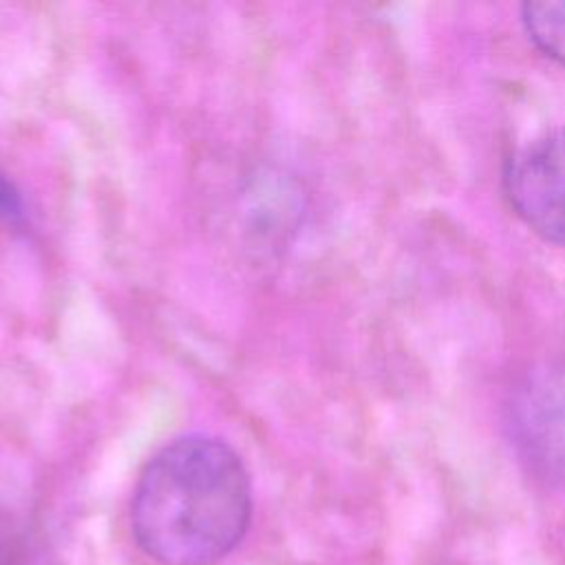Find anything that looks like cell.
<instances>
[{
	"label": "cell",
	"instance_id": "4",
	"mask_svg": "<svg viewBox=\"0 0 565 565\" xmlns=\"http://www.w3.org/2000/svg\"><path fill=\"white\" fill-rule=\"evenodd\" d=\"M521 20L527 38L547 57L565 66V0L525 2Z\"/></svg>",
	"mask_w": 565,
	"mask_h": 565
},
{
	"label": "cell",
	"instance_id": "1",
	"mask_svg": "<svg viewBox=\"0 0 565 565\" xmlns=\"http://www.w3.org/2000/svg\"><path fill=\"white\" fill-rule=\"evenodd\" d=\"M249 519V475L234 448L210 435H185L154 452L130 505L135 541L161 565L225 558Z\"/></svg>",
	"mask_w": 565,
	"mask_h": 565
},
{
	"label": "cell",
	"instance_id": "3",
	"mask_svg": "<svg viewBox=\"0 0 565 565\" xmlns=\"http://www.w3.org/2000/svg\"><path fill=\"white\" fill-rule=\"evenodd\" d=\"M503 192L534 234L565 247V126L534 137L510 154Z\"/></svg>",
	"mask_w": 565,
	"mask_h": 565
},
{
	"label": "cell",
	"instance_id": "5",
	"mask_svg": "<svg viewBox=\"0 0 565 565\" xmlns=\"http://www.w3.org/2000/svg\"><path fill=\"white\" fill-rule=\"evenodd\" d=\"M0 218L13 225L24 218L22 199L2 170H0Z\"/></svg>",
	"mask_w": 565,
	"mask_h": 565
},
{
	"label": "cell",
	"instance_id": "2",
	"mask_svg": "<svg viewBox=\"0 0 565 565\" xmlns=\"http://www.w3.org/2000/svg\"><path fill=\"white\" fill-rule=\"evenodd\" d=\"M505 428L530 475L565 488V360L539 362L514 382Z\"/></svg>",
	"mask_w": 565,
	"mask_h": 565
}]
</instances>
